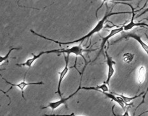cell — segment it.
<instances>
[{"mask_svg": "<svg viewBox=\"0 0 148 116\" xmlns=\"http://www.w3.org/2000/svg\"><path fill=\"white\" fill-rule=\"evenodd\" d=\"M82 89L85 90H94V91H104V92H108L109 91V85L104 83L101 85L97 86L95 87H82Z\"/></svg>", "mask_w": 148, "mask_h": 116, "instance_id": "8fae6325", "label": "cell"}, {"mask_svg": "<svg viewBox=\"0 0 148 116\" xmlns=\"http://www.w3.org/2000/svg\"><path fill=\"white\" fill-rule=\"evenodd\" d=\"M69 54H67V56L64 55V59H65V67L64 68L61 70L60 72H59V81H58V86H57V93L59 94V95L60 96V98H62V93H61L60 91V86H61V84H62V82L63 79H64V77H66V76L67 75V74L68 73L69 68L68 67L69 65Z\"/></svg>", "mask_w": 148, "mask_h": 116, "instance_id": "8992f818", "label": "cell"}, {"mask_svg": "<svg viewBox=\"0 0 148 116\" xmlns=\"http://www.w3.org/2000/svg\"><path fill=\"white\" fill-rule=\"evenodd\" d=\"M25 76H26V74H25V76H24V80L22 81V82L19 83L18 84H13V83H12L10 82H9L8 81H7L6 79H5L4 77H2L3 80L5 81L7 84H8V85H11V87H10V88L7 91H3V90H1V91L4 93V94H6V93L9 92V91H10V90L12 89L13 87H14V86L17 87V88H18L21 91L22 98H23L25 100V96H24V89H25V88H26L27 86H31V85H45V83H43L42 81L38 82V83H27L26 81H25Z\"/></svg>", "mask_w": 148, "mask_h": 116, "instance_id": "277c9868", "label": "cell"}, {"mask_svg": "<svg viewBox=\"0 0 148 116\" xmlns=\"http://www.w3.org/2000/svg\"><path fill=\"white\" fill-rule=\"evenodd\" d=\"M146 68L144 66H141L139 70H138V75H137V81L139 86L142 85L146 80Z\"/></svg>", "mask_w": 148, "mask_h": 116, "instance_id": "30bf717a", "label": "cell"}, {"mask_svg": "<svg viewBox=\"0 0 148 116\" xmlns=\"http://www.w3.org/2000/svg\"></svg>", "mask_w": 148, "mask_h": 116, "instance_id": "44dd1931", "label": "cell"}, {"mask_svg": "<svg viewBox=\"0 0 148 116\" xmlns=\"http://www.w3.org/2000/svg\"><path fill=\"white\" fill-rule=\"evenodd\" d=\"M146 113H148V110L146 111H145V112H142V113H141L140 114H139V115H137V116H141L142 115H143V114H146Z\"/></svg>", "mask_w": 148, "mask_h": 116, "instance_id": "ffe728a7", "label": "cell"}, {"mask_svg": "<svg viewBox=\"0 0 148 116\" xmlns=\"http://www.w3.org/2000/svg\"><path fill=\"white\" fill-rule=\"evenodd\" d=\"M132 17L131 18V20L129 22V23L128 24H124V31H128L131 29H132L134 27H137V26H141V25H146V26L148 27V25L144 23H135L134 22V18H135V16H136V14L135 13V8L134 7H132Z\"/></svg>", "mask_w": 148, "mask_h": 116, "instance_id": "ba28073f", "label": "cell"}, {"mask_svg": "<svg viewBox=\"0 0 148 116\" xmlns=\"http://www.w3.org/2000/svg\"><path fill=\"white\" fill-rule=\"evenodd\" d=\"M144 93H145V92H142V93H140V94L138 95H136V96H133V97H128V96H125L123 95L118 94V93H114V95H117V96H120V97H121L122 98V100H123V102H125V104H126L127 105H128V104H127L128 103H130L131 101L134 100L140 97V96H143L144 94Z\"/></svg>", "mask_w": 148, "mask_h": 116, "instance_id": "4fadbf2b", "label": "cell"}, {"mask_svg": "<svg viewBox=\"0 0 148 116\" xmlns=\"http://www.w3.org/2000/svg\"><path fill=\"white\" fill-rule=\"evenodd\" d=\"M126 38H133L135 40H136L139 44L140 45V46L142 47L143 49L144 50V51H145L146 53L148 55V45L145 43V42H144L143 41L142 39L139 36H137L136 34H128L127 35Z\"/></svg>", "mask_w": 148, "mask_h": 116, "instance_id": "9c48e42d", "label": "cell"}, {"mask_svg": "<svg viewBox=\"0 0 148 116\" xmlns=\"http://www.w3.org/2000/svg\"><path fill=\"white\" fill-rule=\"evenodd\" d=\"M147 12H148V7L145 10H144V11H143L142 13H141V14H140V15H138L137 16V18H139V17H141V16H142V15H144V14H146V13H147Z\"/></svg>", "mask_w": 148, "mask_h": 116, "instance_id": "ac0fdd59", "label": "cell"}, {"mask_svg": "<svg viewBox=\"0 0 148 116\" xmlns=\"http://www.w3.org/2000/svg\"><path fill=\"white\" fill-rule=\"evenodd\" d=\"M87 65H88V63H85V65L84 67H83V70H82V72L81 73V79H80V83H79V86H78V88H77V89L76 90V91H75V92L73 93L72 94H71L69 96H67V97H66V98H61L60 100H58V101H56V102H50L49 104V105H48L47 106H46V107H42V108H41V109H45V108H50L52 111L56 110V109H57L58 107H59L61 105L66 104L67 100H69L74 95H75L76 94H77V93H78V92L79 91V90L81 89H82V82L83 75V73H84V71H85V68H86V66H87Z\"/></svg>", "mask_w": 148, "mask_h": 116, "instance_id": "3957f363", "label": "cell"}, {"mask_svg": "<svg viewBox=\"0 0 148 116\" xmlns=\"http://www.w3.org/2000/svg\"><path fill=\"white\" fill-rule=\"evenodd\" d=\"M43 116H83V115H76L74 113H72L71 114H64V115H55V114H45Z\"/></svg>", "mask_w": 148, "mask_h": 116, "instance_id": "2e32d148", "label": "cell"}, {"mask_svg": "<svg viewBox=\"0 0 148 116\" xmlns=\"http://www.w3.org/2000/svg\"><path fill=\"white\" fill-rule=\"evenodd\" d=\"M134 59V54L131 53H125L123 55V60L125 63H130Z\"/></svg>", "mask_w": 148, "mask_h": 116, "instance_id": "5bb4252c", "label": "cell"}, {"mask_svg": "<svg viewBox=\"0 0 148 116\" xmlns=\"http://www.w3.org/2000/svg\"><path fill=\"white\" fill-rule=\"evenodd\" d=\"M130 12H109L108 10L106 12V13L105 14L104 16L103 17V18H102L101 20H100L98 22L97 24H96L95 26L88 33L86 34V35H85L84 36H83L82 38H80L79 39H78V40H74L72 41H69V42H60V41H56L54 40H52V39L51 38H47L45 36H43V35L40 34L38 33H36V32H34L33 30H30V31L32 33H33L34 35H36V36H39L40 38H42L45 40H48V41H52L55 43H57V44H59V45H62V44H64V45H66V44H71L73 43H83V41L85 40L86 38H90L92 36H93L94 34L95 33H97L101 31V30L103 29V28H104V25L106 21L107 20V19L109 17H111V16L112 15H120V14H130Z\"/></svg>", "mask_w": 148, "mask_h": 116, "instance_id": "6da1fadb", "label": "cell"}, {"mask_svg": "<svg viewBox=\"0 0 148 116\" xmlns=\"http://www.w3.org/2000/svg\"><path fill=\"white\" fill-rule=\"evenodd\" d=\"M82 43H80V44L78 45V46H74L70 48H63V49H56V50H48L45 51H41L40 53H38L37 55H35L33 53H32V55H33V58H31V59H27L25 62L22 63H19L17 64V66L19 67H24V66H27L29 67H31L33 64L34 63L35 61L38 60V59L43 55L45 54H50V53H67V54H75V55L77 56H80L82 57L83 60H84L85 63H87L86 62V60L85 59V57L83 56V51H94V50H84L83 48H82Z\"/></svg>", "mask_w": 148, "mask_h": 116, "instance_id": "7a4b0ae2", "label": "cell"}, {"mask_svg": "<svg viewBox=\"0 0 148 116\" xmlns=\"http://www.w3.org/2000/svg\"><path fill=\"white\" fill-rule=\"evenodd\" d=\"M133 1V0H102V2L101 3V5H100L99 7L97 9V10H96L95 12V16H96V18H98V15H97V14H98V12L100 9H101L103 5H104V4L105 3L108 2V1H112V2H116V3H120V4H123V5H128L130 7H132V6L130 4H129V3H123V2H125V1Z\"/></svg>", "mask_w": 148, "mask_h": 116, "instance_id": "7c38bea8", "label": "cell"}, {"mask_svg": "<svg viewBox=\"0 0 148 116\" xmlns=\"http://www.w3.org/2000/svg\"><path fill=\"white\" fill-rule=\"evenodd\" d=\"M147 3H148V1H146V3H145V5H144V6H143V7L142 8H140V9H139V10H136V11H135V13H136V14H137V12H140V11H141V10H143V9H144V8H145V6H146V5L147 4Z\"/></svg>", "mask_w": 148, "mask_h": 116, "instance_id": "d6986e66", "label": "cell"}, {"mask_svg": "<svg viewBox=\"0 0 148 116\" xmlns=\"http://www.w3.org/2000/svg\"><path fill=\"white\" fill-rule=\"evenodd\" d=\"M21 48H11L10 50H9V51L7 53V54L5 56H4V57H2L1 55L0 56V64H1V65H2V63L3 62H5V61H6V60H8L9 59L10 55V53H12V51H14V50H21Z\"/></svg>", "mask_w": 148, "mask_h": 116, "instance_id": "9a60e30c", "label": "cell"}, {"mask_svg": "<svg viewBox=\"0 0 148 116\" xmlns=\"http://www.w3.org/2000/svg\"><path fill=\"white\" fill-rule=\"evenodd\" d=\"M114 105L113 106V107H112V113H113V114H114V116H130V114H129V112H128V110L127 109V110L125 111V112H124V114H123V115H116L115 114V113L114 112Z\"/></svg>", "mask_w": 148, "mask_h": 116, "instance_id": "e0dca14e", "label": "cell"}, {"mask_svg": "<svg viewBox=\"0 0 148 116\" xmlns=\"http://www.w3.org/2000/svg\"><path fill=\"white\" fill-rule=\"evenodd\" d=\"M105 54L106 57V63H107L108 69L107 79H106L104 83L107 84V85H109V82H110L112 77L113 76V75L115 73V69L114 66L116 65V62L113 60H112V58L109 55L107 51H105Z\"/></svg>", "mask_w": 148, "mask_h": 116, "instance_id": "52a82bcc", "label": "cell"}, {"mask_svg": "<svg viewBox=\"0 0 148 116\" xmlns=\"http://www.w3.org/2000/svg\"><path fill=\"white\" fill-rule=\"evenodd\" d=\"M124 24L123 25H121V26H120V27H117L116 28H114V29H112L110 33H109V34L106 37H103L102 38V42H101V48H100V51L99 52L97 55V56L96 57L95 59L93 61V62H94L95 60H96L97 59V58L99 57V56L100 55V54H101V53L102 52V51H103V50H104V48L106 46V44L107 42L109 41V39H111L112 37L114 36L115 35H116L119 33H120L121 32H122L123 31H124Z\"/></svg>", "mask_w": 148, "mask_h": 116, "instance_id": "5b68a950", "label": "cell"}]
</instances>
